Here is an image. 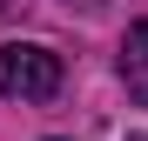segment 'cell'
I'll return each mask as SVG.
<instances>
[{
	"label": "cell",
	"mask_w": 148,
	"mask_h": 141,
	"mask_svg": "<svg viewBox=\"0 0 148 141\" xmlns=\"http://www.w3.org/2000/svg\"><path fill=\"white\" fill-rule=\"evenodd\" d=\"M0 94L7 101H54L61 94V54H47L34 40L0 47Z\"/></svg>",
	"instance_id": "6da1fadb"
},
{
	"label": "cell",
	"mask_w": 148,
	"mask_h": 141,
	"mask_svg": "<svg viewBox=\"0 0 148 141\" xmlns=\"http://www.w3.org/2000/svg\"><path fill=\"white\" fill-rule=\"evenodd\" d=\"M121 87L148 108V20H135L128 40H121Z\"/></svg>",
	"instance_id": "7a4b0ae2"
},
{
	"label": "cell",
	"mask_w": 148,
	"mask_h": 141,
	"mask_svg": "<svg viewBox=\"0 0 148 141\" xmlns=\"http://www.w3.org/2000/svg\"><path fill=\"white\" fill-rule=\"evenodd\" d=\"M0 7H7V0H0Z\"/></svg>",
	"instance_id": "3957f363"
}]
</instances>
